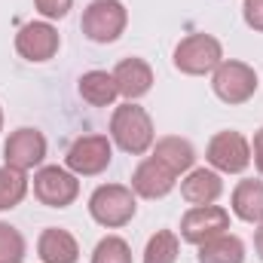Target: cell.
<instances>
[{
    "mask_svg": "<svg viewBox=\"0 0 263 263\" xmlns=\"http://www.w3.org/2000/svg\"><path fill=\"white\" fill-rule=\"evenodd\" d=\"M80 25L92 43H114L123 37V31L129 25V12H126L123 0H92L83 9Z\"/></svg>",
    "mask_w": 263,
    "mask_h": 263,
    "instance_id": "3957f363",
    "label": "cell"
},
{
    "mask_svg": "<svg viewBox=\"0 0 263 263\" xmlns=\"http://www.w3.org/2000/svg\"><path fill=\"white\" fill-rule=\"evenodd\" d=\"M114 83L126 101H138L153 89V67L144 59H123L114 67Z\"/></svg>",
    "mask_w": 263,
    "mask_h": 263,
    "instance_id": "4fadbf2b",
    "label": "cell"
},
{
    "mask_svg": "<svg viewBox=\"0 0 263 263\" xmlns=\"http://www.w3.org/2000/svg\"><path fill=\"white\" fill-rule=\"evenodd\" d=\"M114 159V144L107 135H83L77 138L65 153V162L73 175H101Z\"/></svg>",
    "mask_w": 263,
    "mask_h": 263,
    "instance_id": "ba28073f",
    "label": "cell"
},
{
    "mask_svg": "<svg viewBox=\"0 0 263 263\" xmlns=\"http://www.w3.org/2000/svg\"><path fill=\"white\" fill-rule=\"evenodd\" d=\"M153 120L150 114L135 104V101H126L114 110L110 117V141L123 150V153H132V156H144L150 147H153Z\"/></svg>",
    "mask_w": 263,
    "mask_h": 263,
    "instance_id": "6da1fadb",
    "label": "cell"
},
{
    "mask_svg": "<svg viewBox=\"0 0 263 263\" xmlns=\"http://www.w3.org/2000/svg\"><path fill=\"white\" fill-rule=\"evenodd\" d=\"M205 159L214 172H223V175H242L248 165H251V141L242 135V132H217L211 141H208V150H205Z\"/></svg>",
    "mask_w": 263,
    "mask_h": 263,
    "instance_id": "8992f818",
    "label": "cell"
},
{
    "mask_svg": "<svg viewBox=\"0 0 263 263\" xmlns=\"http://www.w3.org/2000/svg\"><path fill=\"white\" fill-rule=\"evenodd\" d=\"M233 214L245 223H263V181H239L236 184Z\"/></svg>",
    "mask_w": 263,
    "mask_h": 263,
    "instance_id": "ac0fdd59",
    "label": "cell"
},
{
    "mask_svg": "<svg viewBox=\"0 0 263 263\" xmlns=\"http://www.w3.org/2000/svg\"><path fill=\"white\" fill-rule=\"evenodd\" d=\"M220 62H223V46L211 34H190L175 46V67L187 77L214 73Z\"/></svg>",
    "mask_w": 263,
    "mask_h": 263,
    "instance_id": "277c9868",
    "label": "cell"
},
{
    "mask_svg": "<svg viewBox=\"0 0 263 263\" xmlns=\"http://www.w3.org/2000/svg\"><path fill=\"white\" fill-rule=\"evenodd\" d=\"M178 184V175L172 168H165L156 156H147L138 162V168L132 172V190L141 199H162L168 196Z\"/></svg>",
    "mask_w": 263,
    "mask_h": 263,
    "instance_id": "7c38bea8",
    "label": "cell"
},
{
    "mask_svg": "<svg viewBox=\"0 0 263 263\" xmlns=\"http://www.w3.org/2000/svg\"><path fill=\"white\" fill-rule=\"evenodd\" d=\"M242 18L251 31H260L263 34V0H245L242 3Z\"/></svg>",
    "mask_w": 263,
    "mask_h": 263,
    "instance_id": "d4e9b609",
    "label": "cell"
},
{
    "mask_svg": "<svg viewBox=\"0 0 263 263\" xmlns=\"http://www.w3.org/2000/svg\"><path fill=\"white\" fill-rule=\"evenodd\" d=\"M92 263H132L129 242L120 236H104L92 251Z\"/></svg>",
    "mask_w": 263,
    "mask_h": 263,
    "instance_id": "7402d4cb",
    "label": "cell"
},
{
    "mask_svg": "<svg viewBox=\"0 0 263 263\" xmlns=\"http://www.w3.org/2000/svg\"><path fill=\"white\" fill-rule=\"evenodd\" d=\"M223 193V181L214 168H190L181 181V196L190 205H214Z\"/></svg>",
    "mask_w": 263,
    "mask_h": 263,
    "instance_id": "5bb4252c",
    "label": "cell"
},
{
    "mask_svg": "<svg viewBox=\"0 0 263 263\" xmlns=\"http://www.w3.org/2000/svg\"><path fill=\"white\" fill-rule=\"evenodd\" d=\"M245 260V242L239 236L220 233L199 245V263H242Z\"/></svg>",
    "mask_w": 263,
    "mask_h": 263,
    "instance_id": "d6986e66",
    "label": "cell"
},
{
    "mask_svg": "<svg viewBox=\"0 0 263 263\" xmlns=\"http://www.w3.org/2000/svg\"><path fill=\"white\" fill-rule=\"evenodd\" d=\"M25 260V236L0 220V263H22Z\"/></svg>",
    "mask_w": 263,
    "mask_h": 263,
    "instance_id": "603a6c76",
    "label": "cell"
},
{
    "mask_svg": "<svg viewBox=\"0 0 263 263\" xmlns=\"http://www.w3.org/2000/svg\"><path fill=\"white\" fill-rule=\"evenodd\" d=\"M59 46H62V37H59L55 25H49V22H28L15 34V52L25 62H49V59H55Z\"/></svg>",
    "mask_w": 263,
    "mask_h": 263,
    "instance_id": "30bf717a",
    "label": "cell"
},
{
    "mask_svg": "<svg viewBox=\"0 0 263 263\" xmlns=\"http://www.w3.org/2000/svg\"><path fill=\"white\" fill-rule=\"evenodd\" d=\"M211 89L223 104H245L257 92V70L245 62L223 59L211 73Z\"/></svg>",
    "mask_w": 263,
    "mask_h": 263,
    "instance_id": "5b68a950",
    "label": "cell"
},
{
    "mask_svg": "<svg viewBox=\"0 0 263 263\" xmlns=\"http://www.w3.org/2000/svg\"><path fill=\"white\" fill-rule=\"evenodd\" d=\"M230 230V211L220 205H193L181 217V236L190 245H205L208 239Z\"/></svg>",
    "mask_w": 263,
    "mask_h": 263,
    "instance_id": "9c48e42d",
    "label": "cell"
},
{
    "mask_svg": "<svg viewBox=\"0 0 263 263\" xmlns=\"http://www.w3.org/2000/svg\"><path fill=\"white\" fill-rule=\"evenodd\" d=\"M251 162L257 165V172L263 175V129L254 132V144H251Z\"/></svg>",
    "mask_w": 263,
    "mask_h": 263,
    "instance_id": "484cf974",
    "label": "cell"
},
{
    "mask_svg": "<svg viewBox=\"0 0 263 263\" xmlns=\"http://www.w3.org/2000/svg\"><path fill=\"white\" fill-rule=\"evenodd\" d=\"M254 248H257V257L263 260V223H257V233H254Z\"/></svg>",
    "mask_w": 263,
    "mask_h": 263,
    "instance_id": "4316f807",
    "label": "cell"
},
{
    "mask_svg": "<svg viewBox=\"0 0 263 263\" xmlns=\"http://www.w3.org/2000/svg\"><path fill=\"white\" fill-rule=\"evenodd\" d=\"M153 156H156L165 168H172L175 175L190 172L193 162H196V150H193V144H190L187 138H178V135H165V138H159V141L153 144Z\"/></svg>",
    "mask_w": 263,
    "mask_h": 263,
    "instance_id": "2e32d148",
    "label": "cell"
},
{
    "mask_svg": "<svg viewBox=\"0 0 263 263\" xmlns=\"http://www.w3.org/2000/svg\"><path fill=\"white\" fill-rule=\"evenodd\" d=\"M181 242L172 230H156L144 248V263H178Z\"/></svg>",
    "mask_w": 263,
    "mask_h": 263,
    "instance_id": "44dd1931",
    "label": "cell"
},
{
    "mask_svg": "<svg viewBox=\"0 0 263 263\" xmlns=\"http://www.w3.org/2000/svg\"><path fill=\"white\" fill-rule=\"evenodd\" d=\"M34 6L43 18H65L73 6V0H34Z\"/></svg>",
    "mask_w": 263,
    "mask_h": 263,
    "instance_id": "cb8c5ba5",
    "label": "cell"
},
{
    "mask_svg": "<svg viewBox=\"0 0 263 263\" xmlns=\"http://www.w3.org/2000/svg\"><path fill=\"white\" fill-rule=\"evenodd\" d=\"M0 132H3V107H0Z\"/></svg>",
    "mask_w": 263,
    "mask_h": 263,
    "instance_id": "83f0119b",
    "label": "cell"
},
{
    "mask_svg": "<svg viewBox=\"0 0 263 263\" xmlns=\"http://www.w3.org/2000/svg\"><path fill=\"white\" fill-rule=\"evenodd\" d=\"M25 196H28V175L22 168L3 165L0 168V211L15 208Z\"/></svg>",
    "mask_w": 263,
    "mask_h": 263,
    "instance_id": "ffe728a7",
    "label": "cell"
},
{
    "mask_svg": "<svg viewBox=\"0 0 263 263\" xmlns=\"http://www.w3.org/2000/svg\"><path fill=\"white\" fill-rule=\"evenodd\" d=\"M37 254L43 263H77L80 260V245L67 230L49 227L37 239Z\"/></svg>",
    "mask_w": 263,
    "mask_h": 263,
    "instance_id": "9a60e30c",
    "label": "cell"
},
{
    "mask_svg": "<svg viewBox=\"0 0 263 263\" xmlns=\"http://www.w3.org/2000/svg\"><path fill=\"white\" fill-rule=\"evenodd\" d=\"M77 89H80V98L89 101L92 107H110L120 95L117 83H114V73H107V70H86L80 77Z\"/></svg>",
    "mask_w": 263,
    "mask_h": 263,
    "instance_id": "e0dca14e",
    "label": "cell"
},
{
    "mask_svg": "<svg viewBox=\"0 0 263 263\" xmlns=\"http://www.w3.org/2000/svg\"><path fill=\"white\" fill-rule=\"evenodd\" d=\"M34 196L40 205L49 208H67L80 196V181L70 168L62 165H40L34 172Z\"/></svg>",
    "mask_w": 263,
    "mask_h": 263,
    "instance_id": "52a82bcc",
    "label": "cell"
},
{
    "mask_svg": "<svg viewBox=\"0 0 263 263\" xmlns=\"http://www.w3.org/2000/svg\"><path fill=\"white\" fill-rule=\"evenodd\" d=\"M138 211V199L135 190L126 184H101L95 187V193L89 196V214L95 223L107 227V230H120L126 227Z\"/></svg>",
    "mask_w": 263,
    "mask_h": 263,
    "instance_id": "7a4b0ae2",
    "label": "cell"
},
{
    "mask_svg": "<svg viewBox=\"0 0 263 263\" xmlns=\"http://www.w3.org/2000/svg\"><path fill=\"white\" fill-rule=\"evenodd\" d=\"M3 159H6V165L22 168V172H31L37 165H43V159H46V138H43V132L15 129L3 144Z\"/></svg>",
    "mask_w": 263,
    "mask_h": 263,
    "instance_id": "8fae6325",
    "label": "cell"
}]
</instances>
